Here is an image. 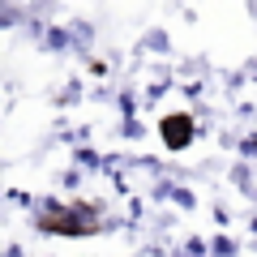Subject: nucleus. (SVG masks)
<instances>
[{
  "mask_svg": "<svg viewBox=\"0 0 257 257\" xmlns=\"http://www.w3.org/2000/svg\"><path fill=\"white\" fill-rule=\"evenodd\" d=\"M193 138V120L184 116V111H176V116H163V142L172 150H184Z\"/></svg>",
  "mask_w": 257,
  "mask_h": 257,
  "instance_id": "f257e3e1",
  "label": "nucleus"
},
{
  "mask_svg": "<svg viewBox=\"0 0 257 257\" xmlns=\"http://www.w3.org/2000/svg\"><path fill=\"white\" fill-rule=\"evenodd\" d=\"M43 227H52V231H69V236H82L90 223H82L77 214H43Z\"/></svg>",
  "mask_w": 257,
  "mask_h": 257,
  "instance_id": "f03ea898",
  "label": "nucleus"
}]
</instances>
